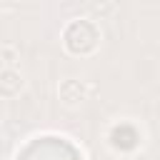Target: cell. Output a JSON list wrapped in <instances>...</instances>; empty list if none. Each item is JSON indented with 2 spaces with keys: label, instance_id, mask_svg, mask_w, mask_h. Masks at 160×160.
Returning a JSON list of instances; mask_svg holds the SVG:
<instances>
[{
  "label": "cell",
  "instance_id": "obj_1",
  "mask_svg": "<svg viewBox=\"0 0 160 160\" xmlns=\"http://www.w3.org/2000/svg\"><path fill=\"white\" fill-rule=\"evenodd\" d=\"M18 160H80V155L62 138H38L22 148Z\"/></svg>",
  "mask_w": 160,
  "mask_h": 160
}]
</instances>
